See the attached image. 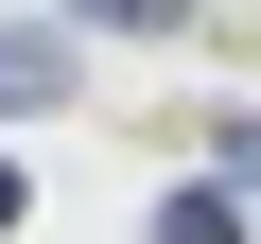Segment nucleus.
Listing matches in <instances>:
<instances>
[{
	"label": "nucleus",
	"mask_w": 261,
	"mask_h": 244,
	"mask_svg": "<svg viewBox=\"0 0 261 244\" xmlns=\"http://www.w3.org/2000/svg\"><path fill=\"white\" fill-rule=\"evenodd\" d=\"M18 105H70V35H35V18H0V122Z\"/></svg>",
	"instance_id": "f257e3e1"
},
{
	"label": "nucleus",
	"mask_w": 261,
	"mask_h": 244,
	"mask_svg": "<svg viewBox=\"0 0 261 244\" xmlns=\"http://www.w3.org/2000/svg\"><path fill=\"white\" fill-rule=\"evenodd\" d=\"M209 192H226V209H261V122H244V105L209 122Z\"/></svg>",
	"instance_id": "f03ea898"
},
{
	"label": "nucleus",
	"mask_w": 261,
	"mask_h": 244,
	"mask_svg": "<svg viewBox=\"0 0 261 244\" xmlns=\"http://www.w3.org/2000/svg\"><path fill=\"white\" fill-rule=\"evenodd\" d=\"M157 244H244V209H226V192H192V175H174V192H157Z\"/></svg>",
	"instance_id": "7ed1b4c3"
},
{
	"label": "nucleus",
	"mask_w": 261,
	"mask_h": 244,
	"mask_svg": "<svg viewBox=\"0 0 261 244\" xmlns=\"http://www.w3.org/2000/svg\"><path fill=\"white\" fill-rule=\"evenodd\" d=\"M18 209H35V175H18V157H0V244H18Z\"/></svg>",
	"instance_id": "20e7f679"
}]
</instances>
